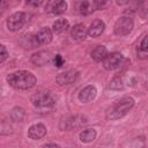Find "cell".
<instances>
[{"label":"cell","mask_w":148,"mask_h":148,"mask_svg":"<svg viewBox=\"0 0 148 148\" xmlns=\"http://www.w3.org/2000/svg\"><path fill=\"white\" fill-rule=\"evenodd\" d=\"M66 9H67V3L65 0H50L46 6V10L54 15H60L65 13Z\"/></svg>","instance_id":"cell-11"},{"label":"cell","mask_w":148,"mask_h":148,"mask_svg":"<svg viewBox=\"0 0 148 148\" xmlns=\"http://www.w3.org/2000/svg\"><path fill=\"white\" fill-rule=\"evenodd\" d=\"M106 54H108V49H106L104 45H97V46L91 51V53H90L92 60L96 61V62H101V61L105 58Z\"/></svg>","instance_id":"cell-18"},{"label":"cell","mask_w":148,"mask_h":148,"mask_svg":"<svg viewBox=\"0 0 148 148\" xmlns=\"http://www.w3.org/2000/svg\"><path fill=\"white\" fill-rule=\"evenodd\" d=\"M69 28V22L66 18H58L57 21L53 22L52 25V32H54L56 35H61L65 34Z\"/></svg>","instance_id":"cell-17"},{"label":"cell","mask_w":148,"mask_h":148,"mask_svg":"<svg viewBox=\"0 0 148 148\" xmlns=\"http://www.w3.org/2000/svg\"><path fill=\"white\" fill-rule=\"evenodd\" d=\"M112 0H98V9H105L111 5Z\"/></svg>","instance_id":"cell-26"},{"label":"cell","mask_w":148,"mask_h":148,"mask_svg":"<svg viewBox=\"0 0 148 148\" xmlns=\"http://www.w3.org/2000/svg\"><path fill=\"white\" fill-rule=\"evenodd\" d=\"M134 106V99L130 96L123 97L118 99L106 112V118L110 120H116L119 118H123L125 114L128 113V111Z\"/></svg>","instance_id":"cell-2"},{"label":"cell","mask_w":148,"mask_h":148,"mask_svg":"<svg viewBox=\"0 0 148 148\" xmlns=\"http://www.w3.org/2000/svg\"><path fill=\"white\" fill-rule=\"evenodd\" d=\"M96 139V131L94 128H86L80 133V140L82 142H91Z\"/></svg>","instance_id":"cell-19"},{"label":"cell","mask_w":148,"mask_h":148,"mask_svg":"<svg viewBox=\"0 0 148 148\" xmlns=\"http://www.w3.org/2000/svg\"><path fill=\"white\" fill-rule=\"evenodd\" d=\"M80 76V73L76 69H68L66 72H62L57 75L56 81L59 86H67L71 83H74Z\"/></svg>","instance_id":"cell-8"},{"label":"cell","mask_w":148,"mask_h":148,"mask_svg":"<svg viewBox=\"0 0 148 148\" xmlns=\"http://www.w3.org/2000/svg\"><path fill=\"white\" fill-rule=\"evenodd\" d=\"M31 102H32V105L39 112H49L50 110L53 109L56 98L51 92L40 91V92H36L35 95H32Z\"/></svg>","instance_id":"cell-3"},{"label":"cell","mask_w":148,"mask_h":148,"mask_svg":"<svg viewBox=\"0 0 148 148\" xmlns=\"http://www.w3.org/2000/svg\"><path fill=\"white\" fill-rule=\"evenodd\" d=\"M104 29H105V23L102 20L96 18L92 21V23L88 28V35L90 37H98L103 34Z\"/></svg>","instance_id":"cell-14"},{"label":"cell","mask_w":148,"mask_h":148,"mask_svg":"<svg viewBox=\"0 0 148 148\" xmlns=\"http://www.w3.org/2000/svg\"><path fill=\"white\" fill-rule=\"evenodd\" d=\"M45 134H46V127L44 124H40V123L30 126L28 130V136L31 140H39L44 138Z\"/></svg>","instance_id":"cell-13"},{"label":"cell","mask_w":148,"mask_h":148,"mask_svg":"<svg viewBox=\"0 0 148 148\" xmlns=\"http://www.w3.org/2000/svg\"><path fill=\"white\" fill-rule=\"evenodd\" d=\"M134 23L130 16H121L116 21L113 27V32L117 36H126L132 31Z\"/></svg>","instance_id":"cell-4"},{"label":"cell","mask_w":148,"mask_h":148,"mask_svg":"<svg viewBox=\"0 0 148 148\" xmlns=\"http://www.w3.org/2000/svg\"><path fill=\"white\" fill-rule=\"evenodd\" d=\"M12 133V126L8 123L5 121H0V134L2 135H7Z\"/></svg>","instance_id":"cell-23"},{"label":"cell","mask_w":148,"mask_h":148,"mask_svg":"<svg viewBox=\"0 0 148 148\" xmlns=\"http://www.w3.org/2000/svg\"><path fill=\"white\" fill-rule=\"evenodd\" d=\"M53 57L54 56L51 51H38L31 56L30 61L36 66H45L52 61Z\"/></svg>","instance_id":"cell-9"},{"label":"cell","mask_w":148,"mask_h":148,"mask_svg":"<svg viewBox=\"0 0 148 148\" xmlns=\"http://www.w3.org/2000/svg\"><path fill=\"white\" fill-rule=\"evenodd\" d=\"M128 1H130V0H117V5H119V6H124V5H126Z\"/></svg>","instance_id":"cell-27"},{"label":"cell","mask_w":148,"mask_h":148,"mask_svg":"<svg viewBox=\"0 0 148 148\" xmlns=\"http://www.w3.org/2000/svg\"><path fill=\"white\" fill-rule=\"evenodd\" d=\"M10 118L14 121H23L25 118V111L21 106H15L10 112Z\"/></svg>","instance_id":"cell-20"},{"label":"cell","mask_w":148,"mask_h":148,"mask_svg":"<svg viewBox=\"0 0 148 148\" xmlns=\"http://www.w3.org/2000/svg\"><path fill=\"white\" fill-rule=\"evenodd\" d=\"M52 61H53V65L56 66V67H61L62 65H64V58L60 56V54H56L54 57H53V59H52Z\"/></svg>","instance_id":"cell-25"},{"label":"cell","mask_w":148,"mask_h":148,"mask_svg":"<svg viewBox=\"0 0 148 148\" xmlns=\"http://www.w3.org/2000/svg\"><path fill=\"white\" fill-rule=\"evenodd\" d=\"M88 34V29L86 28V25L83 23H77L75 24L72 30H71V35H72V38L75 39V40H83L86 38Z\"/></svg>","instance_id":"cell-16"},{"label":"cell","mask_w":148,"mask_h":148,"mask_svg":"<svg viewBox=\"0 0 148 148\" xmlns=\"http://www.w3.org/2000/svg\"><path fill=\"white\" fill-rule=\"evenodd\" d=\"M25 21H27L25 13H23V12H16V13L12 14L7 18L6 25H7L8 30H10V31H17V30H20L24 25Z\"/></svg>","instance_id":"cell-5"},{"label":"cell","mask_w":148,"mask_h":148,"mask_svg":"<svg viewBox=\"0 0 148 148\" xmlns=\"http://www.w3.org/2000/svg\"><path fill=\"white\" fill-rule=\"evenodd\" d=\"M7 57H8V51H7V49L0 43V64H2V62L7 59Z\"/></svg>","instance_id":"cell-24"},{"label":"cell","mask_w":148,"mask_h":148,"mask_svg":"<svg viewBox=\"0 0 148 148\" xmlns=\"http://www.w3.org/2000/svg\"><path fill=\"white\" fill-rule=\"evenodd\" d=\"M97 95V89L95 86L89 84L86 86L83 89H81V91L79 92V99L82 103H88L90 101H92Z\"/></svg>","instance_id":"cell-12"},{"label":"cell","mask_w":148,"mask_h":148,"mask_svg":"<svg viewBox=\"0 0 148 148\" xmlns=\"http://www.w3.org/2000/svg\"><path fill=\"white\" fill-rule=\"evenodd\" d=\"M49 146H53V147H59V145H57V143H45V145H43V147H49Z\"/></svg>","instance_id":"cell-29"},{"label":"cell","mask_w":148,"mask_h":148,"mask_svg":"<svg viewBox=\"0 0 148 148\" xmlns=\"http://www.w3.org/2000/svg\"><path fill=\"white\" fill-rule=\"evenodd\" d=\"M98 9V0H83L80 5V13L82 15H89Z\"/></svg>","instance_id":"cell-15"},{"label":"cell","mask_w":148,"mask_h":148,"mask_svg":"<svg viewBox=\"0 0 148 148\" xmlns=\"http://www.w3.org/2000/svg\"><path fill=\"white\" fill-rule=\"evenodd\" d=\"M86 123H87V118L83 117V116H71V117H67V118L61 120L60 128L62 131H65V130L68 131V130H72V128L80 127Z\"/></svg>","instance_id":"cell-7"},{"label":"cell","mask_w":148,"mask_h":148,"mask_svg":"<svg viewBox=\"0 0 148 148\" xmlns=\"http://www.w3.org/2000/svg\"><path fill=\"white\" fill-rule=\"evenodd\" d=\"M124 86H125V80H124L123 75H117V76H114V77L111 80L110 84H109L110 89H113V90H120V89L124 88Z\"/></svg>","instance_id":"cell-21"},{"label":"cell","mask_w":148,"mask_h":148,"mask_svg":"<svg viewBox=\"0 0 148 148\" xmlns=\"http://www.w3.org/2000/svg\"><path fill=\"white\" fill-rule=\"evenodd\" d=\"M147 54H148V47H147V35L143 36L139 47H138V57L140 59H147Z\"/></svg>","instance_id":"cell-22"},{"label":"cell","mask_w":148,"mask_h":148,"mask_svg":"<svg viewBox=\"0 0 148 148\" xmlns=\"http://www.w3.org/2000/svg\"><path fill=\"white\" fill-rule=\"evenodd\" d=\"M124 61V57L121 53L119 52H111V53H108L105 56V58L102 60L103 62V67L108 71H112V69H116L118 67L121 66Z\"/></svg>","instance_id":"cell-6"},{"label":"cell","mask_w":148,"mask_h":148,"mask_svg":"<svg viewBox=\"0 0 148 148\" xmlns=\"http://www.w3.org/2000/svg\"><path fill=\"white\" fill-rule=\"evenodd\" d=\"M5 6H6V5H5L3 0H0V13H1V12L5 9Z\"/></svg>","instance_id":"cell-28"},{"label":"cell","mask_w":148,"mask_h":148,"mask_svg":"<svg viewBox=\"0 0 148 148\" xmlns=\"http://www.w3.org/2000/svg\"><path fill=\"white\" fill-rule=\"evenodd\" d=\"M36 76L29 71H16L7 76V83L20 90H27L36 84Z\"/></svg>","instance_id":"cell-1"},{"label":"cell","mask_w":148,"mask_h":148,"mask_svg":"<svg viewBox=\"0 0 148 148\" xmlns=\"http://www.w3.org/2000/svg\"><path fill=\"white\" fill-rule=\"evenodd\" d=\"M53 38V32L50 28H42L35 35V39L38 45H47Z\"/></svg>","instance_id":"cell-10"}]
</instances>
